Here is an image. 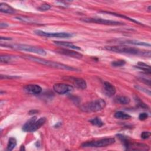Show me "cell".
Masks as SVG:
<instances>
[{
	"instance_id": "cell-1",
	"label": "cell",
	"mask_w": 151,
	"mask_h": 151,
	"mask_svg": "<svg viewBox=\"0 0 151 151\" xmlns=\"http://www.w3.org/2000/svg\"><path fill=\"white\" fill-rule=\"evenodd\" d=\"M105 49L107 50L121 54H127L131 55H136L143 57H150V50H139L138 48L125 46H106Z\"/></svg>"
},
{
	"instance_id": "cell-2",
	"label": "cell",
	"mask_w": 151,
	"mask_h": 151,
	"mask_svg": "<svg viewBox=\"0 0 151 151\" xmlns=\"http://www.w3.org/2000/svg\"><path fill=\"white\" fill-rule=\"evenodd\" d=\"M21 57L24 59L32 61L33 62L38 63V64L44 65L46 66H48L50 67L55 68H58V69H61V70H68V71H77V70H78L76 68H74V67L69 66L68 65H65V64H64L62 63H57V62H55V61H52L47 60L45 59L38 58V57H37L35 56H32V55H24Z\"/></svg>"
},
{
	"instance_id": "cell-3",
	"label": "cell",
	"mask_w": 151,
	"mask_h": 151,
	"mask_svg": "<svg viewBox=\"0 0 151 151\" xmlns=\"http://www.w3.org/2000/svg\"><path fill=\"white\" fill-rule=\"evenodd\" d=\"M2 47H8L9 48H12L16 50H19V51H27L29 52H32L34 54L41 55H45L47 54L46 51L40 47L32 46L30 45H27V44H1Z\"/></svg>"
},
{
	"instance_id": "cell-4",
	"label": "cell",
	"mask_w": 151,
	"mask_h": 151,
	"mask_svg": "<svg viewBox=\"0 0 151 151\" xmlns=\"http://www.w3.org/2000/svg\"><path fill=\"white\" fill-rule=\"evenodd\" d=\"M105 106V101L100 99L83 104L81 106L80 109L84 112H96L101 110Z\"/></svg>"
},
{
	"instance_id": "cell-5",
	"label": "cell",
	"mask_w": 151,
	"mask_h": 151,
	"mask_svg": "<svg viewBox=\"0 0 151 151\" xmlns=\"http://www.w3.org/2000/svg\"><path fill=\"white\" fill-rule=\"evenodd\" d=\"M115 142L114 138H105L98 140L84 142L81 144L83 147H102L109 146Z\"/></svg>"
},
{
	"instance_id": "cell-6",
	"label": "cell",
	"mask_w": 151,
	"mask_h": 151,
	"mask_svg": "<svg viewBox=\"0 0 151 151\" xmlns=\"http://www.w3.org/2000/svg\"><path fill=\"white\" fill-rule=\"evenodd\" d=\"M81 21L88 22V23H96L99 24H103L107 25H124V22L113 21V20H108L102 18H84L80 19Z\"/></svg>"
},
{
	"instance_id": "cell-7",
	"label": "cell",
	"mask_w": 151,
	"mask_h": 151,
	"mask_svg": "<svg viewBox=\"0 0 151 151\" xmlns=\"http://www.w3.org/2000/svg\"><path fill=\"white\" fill-rule=\"evenodd\" d=\"M34 33L36 35H38L39 36L42 37H55V38H69L73 37L74 35L72 33H68V32H45L42 30H35Z\"/></svg>"
},
{
	"instance_id": "cell-8",
	"label": "cell",
	"mask_w": 151,
	"mask_h": 151,
	"mask_svg": "<svg viewBox=\"0 0 151 151\" xmlns=\"http://www.w3.org/2000/svg\"><path fill=\"white\" fill-rule=\"evenodd\" d=\"M53 89L55 93L59 94H64L70 92L73 90L72 86L64 84V83H57L53 86Z\"/></svg>"
},
{
	"instance_id": "cell-9",
	"label": "cell",
	"mask_w": 151,
	"mask_h": 151,
	"mask_svg": "<svg viewBox=\"0 0 151 151\" xmlns=\"http://www.w3.org/2000/svg\"><path fill=\"white\" fill-rule=\"evenodd\" d=\"M65 79L70 81L76 87L79 89H85L87 87V84L86 81L81 78L68 77H65Z\"/></svg>"
},
{
	"instance_id": "cell-10",
	"label": "cell",
	"mask_w": 151,
	"mask_h": 151,
	"mask_svg": "<svg viewBox=\"0 0 151 151\" xmlns=\"http://www.w3.org/2000/svg\"><path fill=\"white\" fill-rule=\"evenodd\" d=\"M113 41L115 42H117L119 44H132L134 45H140V46H146V47H150V44L145 42L140 41L138 40H122V39H116L113 40Z\"/></svg>"
},
{
	"instance_id": "cell-11",
	"label": "cell",
	"mask_w": 151,
	"mask_h": 151,
	"mask_svg": "<svg viewBox=\"0 0 151 151\" xmlns=\"http://www.w3.org/2000/svg\"><path fill=\"white\" fill-rule=\"evenodd\" d=\"M56 52L64 55L66 56H69L73 58H81L83 57V55L77 51L71 50H68V49H64V48H60V49H57L55 50Z\"/></svg>"
},
{
	"instance_id": "cell-12",
	"label": "cell",
	"mask_w": 151,
	"mask_h": 151,
	"mask_svg": "<svg viewBox=\"0 0 151 151\" xmlns=\"http://www.w3.org/2000/svg\"><path fill=\"white\" fill-rule=\"evenodd\" d=\"M24 90L31 94H38L42 91L41 87L37 84H27L24 87Z\"/></svg>"
},
{
	"instance_id": "cell-13",
	"label": "cell",
	"mask_w": 151,
	"mask_h": 151,
	"mask_svg": "<svg viewBox=\"0 0 151 151\" xmlns=\"http://www.w3.org/2000/svg\"><path fill=\"white\" fill-rule=\"evenodd\" d=\"M103 87H104V93L107 96L111 97L115 94L116 92V88L110 83L107 82V81L104 82L103 84Z\"/></svg>"
},
{
	"instance_id": "cell-14",
	"label": "cell",
	"mask_w": 151,
	"mask_h": 151,
	"mask_svg": "<svg viewBox=\"0 0 151 151\" xmlns=\"http://www.w3.org/2000/svg\"><path fill=\"white\" fill-rule=\"evenodd\" d=\"M127 150H147L149 149V146L147 145L139 143H132L130 142Z\"/></svg>"
},
{
	"instance_id": "cell-15",
	"label": "cell",
	"mask_w": 151,
	"mask_h": 151,
	"mask_svg": "<svg viewBox=\"0 0 151 151\" xmlns=\"http://www.w3.org/2000/svg\"><path fill=\"white\" fill-rule=\"evenodd\" d=\"M100 12H102V13H104V14H110V15H114V16H116V17H120V18H123L124 19H126L132 22H134V23H136L137 24H139L140 25H144L142 23L135 20L134 19H133V18H131L129 17H127L126 15H122V14H117V13H116V12H110V11H100Z\"/></svg>"
},
{
	"instance_id": "cell-16",
	"label": "cell",
	"mask_w": 151,
	"mask_h": 151,
	"mask_svg": "<svg viewBox=\"0 0 151 151\" xmlns=\"http://www.w3.org/2000/svg\"><path fill=\"white\" fill-rule=\"evenodd\" d=\"M54 43L56 44L57 45L59 46H63L65 47L70 49L73 50H81V48L74 45V44L70 42H67V41H54Z\"/></svg>"
},
{
	"instance_id": "cell-17",
	"label": "cell",
	"mask_w": 151,
	"mask_h": 151,
	"mask_svg": "<svg viewBox=\"0 0 151 151\" xmlns=\"http://www.w3.org/2000/svg\"><path fill=\"white\" fill-rule=\"evenodd\" d=\"M0 11L2 12L9 14H14L15 12V10L13 8H12L8 4L4 2L0 4Z\"/></svg>"
},
{
	"instance_id": "cell-18",
	"label": "cell",
	"mask_w": 151,
	"mask_h": 151,
	"mask_svg": "<svg viewBox=\"0 0 151 151\" xmlns=\"http://www.w3.org/2000/svg\"><path fill=\"white\" fill-rule=\"evenodd\" d=\"M46 122L45 117H41L38 120H35V122L34 123L29 132H33L40 129Z\"/></svg>"
},
{
	"instance_id": "cell-19",
	"label": "cell",
	"mask_w": 151,
	"mask_h": 151,
	"mask_svg": "<svg viewBox=\"0 0 151 151\" xmlns=\"http://www.w3.org/2000/svg\"><path fill=\"white\" fill-rule=\"evenodd\" d=\"M37 118L35 116L31 117L30 119H29L22 126V130L24 132H29L30 130L34 124V123L35 122Z\"/></svg>"
},
{
	"instance_id": "cell-20",
	"label": "cell",
	"mask_w": 151,
	"mask_h": 151,
	"mask_svg": "<svg viewBox=\"0 0 151 151\" xmlns=\"http://www.w3.org/2000/svg\"><path fill=\"white\" fill-rule=\"evenodd\" d=\"M136 67L144 71L145 72H146L147 74H150V67L149 65H147L144 63L139 62L137 63Z\"/></svg>"
},
{
	"instance_id": "cell-21",
	"label": "cell",
	"mask_w": 151,
	"mask_h": 151,
	"mask_svg": "<svg viewBox=\"0 0 151 151\" xmlns=\"http://www.w3.org/2000/svg\"><path fill=\"white\" fill-rule=\"evenodd\" d=\"M114 117L117 119H122V120H127V119H129L131 116L128 114H126L123 111H117L114 113Z\"/></svg>"
},
{
	"instance_id": "cell-22",
	"label": "cell",
	"mask_w": 151,
	"mask_h": 151,
	"mask_svg": "<svg viewBox=\"0 0 151 151\" xmlns=\"http://www.w3.org/2000/svg\"><path fill=\"white\" fill-rule=\"evenodd\" d=\"M116 100L117 102H119L121 104H127L130 101V99L128 97L124 96L117 97L116 99Z\"/></svg>"
},
{
	"instance_id": "cell-23",
	"label": "cell",
	"mask_w": 151,
	"mask_h": 151,
	"mask_svg": "<svg viewBox=\"0 0 151 151\" xmlns=\"http://www.w3.org/2000/svg\"><path fill=\"white\" fill-rule=\"evenodd\" d=\"M17 145V141L16 139L14 137H11L8 142L7 145V150H12Z\"/></svg>"
},
{
	"instance_id": "cell-24",
	"label": "cell",
	"mask_w": 151,
	"mask_h": 151,
	"mask_svg": "<svg viewBox=\"0 0 151 151\" xmlns=\"http://www.w3.org/2000/svg\"><path fill=\"white\" fill-rule=\"evenodd\" d=\"M14 58V56L9 55H1L0 56V61L3 63H9Z\"/></svg>"
},
{
	"instance_id": "cell-25",
	"label": "cell",
	"mask_w": 151,
	"mask_h": 151,
	"mask_svg": "<svg viewBox=\"0 0 151 151\" xmlns=\"http://www.w3.org/2000/svg\"><path fill=\"white\" fill-rule=\"evenodd\" d=\"M89 122L94 126H98V127H101L103 125V122L101 121V120L99 117H95L89 120Z\"/></svg>"
},
{
	"instance_id": "cell-26",
	"label": "cell",
	"mask_w": 151,
	"mask_h": 151,
	"mask_svg": "<svg viewBox=\"0 0 151 151\" xmlns=\"http://www.w3.org/2000/svg\"><path fill=\"white\" fill-rule=\"evenodd\" d=\"M126 64V61L123 60H119L116 61H114L111 63V65L113 67H122Z\"/></svg>"
},
{
	"instance_id": "cell-27",
	"label": "cell",
	"mask_w": 151,
	"mask_h": 151,
	"mask_svg": "<svg viewBox=\"0 0 151 151\" xmlns=\"http://www.w3.org/2000/svg\"><path fill=\"white\" fill-rule=\"evenodd\" d=\"M50 8H51L50 5L48 4H44L41 5L40 7H38V9L41 11H46L47 10H49Z\"/></svg>"
},
{
	"instance_id": "cell-28",
	"label": "cell",
	"mask_w": 151,
	"mask_h": 151,
	"mask_svg": "<svg viewBox=\"0 0 151 151\" xmlns=\"http://www.w3.org/2000/svg\"><path fill=\"white\" fill-rule=\"evenodd\" d=\"M136 101L137 102V104L140 107H142L143 109H147L148 108V106L145 104L143 102H142L139 99H138L137 97L136 99Z\"/></svg>"
},
{
	"instance_id": "cell-29",
	"label": "cell",
	"mask_w": 151,
	"mask_h": 151,
	"mask_svg": "<svg viewBox=\"0 0 151 151\" xmlns=\"http://www.w3.org/2000/svg\"><path fill=\"white\" fill-rule=\"evenodd\" d=\"M150 136V133L149 132H143L141 134L140 137L142 139H147Z\"/></svg>"
},
{
	"instance_id": "cell-30",
	"label": "cell",
	"mask_w": 151,
	"mask_h": 151,
	"mask_svg": "<svg viewBox=\"0 0 151 151\" xmlns=\"http://www.w3.org/2000/svg\"><path fill=\"white\" fill-rule=\"evenodd\" d=\"M148 117V114L147 113H142L139 115V119L140 120H145Z\"/></svg>"
},
{
	"instance_id": "cell-31",
	"label": "cell",
	"mask_w": 151,
	"mask_h": 151,
	"mask_svg": "<svg viewBox=\"0 0 151 151\" xmlns=\"http://www.w3.org/2000/svg\"><path fill=\"white\" fill-rule=\"evenodd\" d=\"M0 76H1V79H3V78H5V79H6V78L10 79V78H19V77L16 76H8V75H2V74H1Z\"/></svg>"
},
{
	"instance_id": "cell-32",
	"label": "cell",
	"mask_w": 151,
	"mask_h": 151,
	"mask_svg": "<svg viewBox=\"0 0 151 151\" xmlns=\"http://www.w3.org/2000/svg\"><path fill=\"white\" fill-rule=\"evenodd\" d=\"M136 88H137L138 90H142V91H145V93H147L149 95H150V90H147V89H146V88H143V87H139V86H136Z\"/></svg>"
},
{
	"instance_id": "cell-33",
	"label": "cell",
	"mask_w": 151,
	"mask_h": 151,
	"mask_svg": "<svg viewBox=\"0 0 151 151\" xmlns=\"http://www.w3.org/2000/svg\"><path fill=\"white\" fill-rule=\"evenodd\" d=\"M8 27V25L6 23H3V22H1L0 24V28L1 29H3V28H6V27Z\"/></svg>"
},
{
	"instance_id": "cell-34",
	"label": "cell",
	"mask_w": 151,
	"mask_h": 151,
	"mask_svg": "<svg viewBox=\"0 0 151 151\" xmlns=\"http://www.w3.org/2000/svg\"><path fill=\"white\" fill-rule=\"evenodd\" d=\"M0 39H1V40H11V38L1 37H0Z\"/></svg>"
},
{
	"instance_id": "cell-35",
	"label": "cell",
	"mask_w": 151,
	"mask_h": 151,
	"mask_svg": "<svg viewBox=\"0 0 151 151\" xmlns=\"http://www.w3.org/2000/svg\"><path fill=\"white\" fill-rule=\"evenodd\" d=\"M37 113V110H31V111H29V114H35V113Z\"/></svg>"
},
{
	"instance_id": "cell-36",
	"label": "cell",
	"mask_w": 151,
	"mask_h": 151,
	"mask_svg": "<svg viewBox=\"0 0 151 151\" xmlns=\"http://www.w3.org/2000/svg\"><path fill=\"white\" fill-rule=\"evenodd\" d=\"M25 150V147H24V146L22 145L21 147V149H20V150Z\"/></svg>"
}]
</instances>
